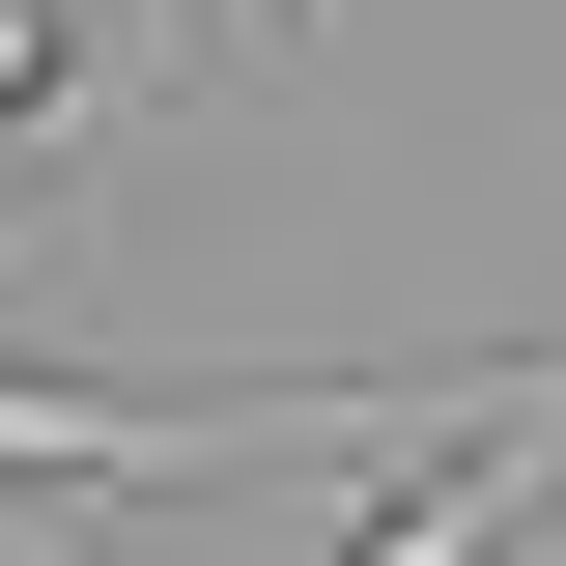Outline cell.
Segmentation results:
<instances>
[{"label":"cell","mask_w":566,"mask_h":566,"mask_svg":"<svg viewBox=\"0 0 566 566\" xmlns=\"http://www.w3.org/2000/svg\"><path fill=\"white\" fill-rule=\"evenodd\" d=\"M283 424H340V397H85V368H0V482H227V453H283Z\"/></svg>","instance_id":"1"},{"label":"cell","mask_w":566,"mask_h":566,"mask_svg":"<svg viewBox=\"0 0 566 566\" xmlns=\"http://www.w3.org/2000/svg\"><path fill=\"white\" fill-rule=\"evenodd\" d=\"M29 114H57V0H0V142H29Z\"/></svg>","instance_id":"2"},{"label":"cell","mask_w":566,"mask_h":566,"mask_svg":"<svg viewBox=\"0 0 566 566\" xmlns=\"http://www.w3.org/2000/svg\"><path fill=\"white\" fill-rule=\"evenodd\" d=\"M482 368H510V397H538V424H566V312H538V340H482Z\"/></svg>","instance_id":"3"}]
</instances>
